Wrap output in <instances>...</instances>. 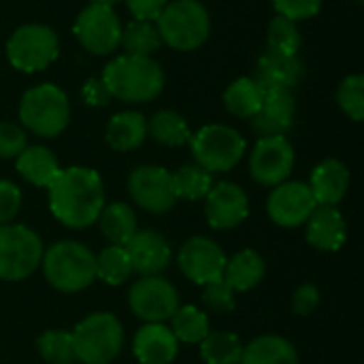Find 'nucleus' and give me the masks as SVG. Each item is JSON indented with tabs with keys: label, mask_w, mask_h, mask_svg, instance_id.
Wrapping results in <instances>:
<instances>
[{
	"label": "nucleus",
	"mask_w": 364,
	"mask_h": 364,
	"mask_svg": "<svg viewBox=\"0 0 364 364\" xmlns=\"http://www.w3.org/2000/svg\"><path fill=\"white\" fill-rule=\"evenodd\" d=\"M51 215L66 228L85 230L107 205L102 177L87 166L62 168L47 188Z\"/></svg>",
	"instance_id": "nucleus-1"
},
{
	"label": "nucleus",
	"mask_w": 364,
	"mask_h": 364,
	"mask_svg": "<svg viewBox=\"0 0 364 364\" xmlns=\"http://www.w3.org/2000/svg\"><path fill=\"white\" fill-rule=\"evenodd\" d=\"M111 94L122 102L139 105L156 100L164 90V70L151 58L119 55L111 60L100 77Z\"/></svg>",
	"instance_id": "nucleus-2"
},
{
	"label": "nucleus",
	"mask_w": 364,
	"mask_h": 364,
	"mask_svg": "<svg viewBox=\"0 0 364 364\" xmlns=\"http://www.w3.org/2000/svg\"><path fill=\"white\" fill-rule=\"evenodd\" d=\"M43 275L51 288L75 294L96 282V254L79 241H58L43 252Z\"/></svg>",
	"instance_id": "nucleus-3"
},
{
	"label": "nucleus",
	"mask_w": 364,
	"mask_h": 364,
	"mask_svg": "<svg viewBox=\"0 0 364 364\" xmlns=\"http://www.w3.org/2000/svg\"><path fill=\"white\" fill-rule=\"evenodd\" d=\"M19 122L23 130H30L43 139L62 134L70 122L68 96L53 83L30 87L19 100Z\"/></svg>",
	"instance_id": "nucleus-4"
},
{
	"label": "nucleus",
	"mask_w": 364,
	"mask_h": 364,
	"mask_svg": "<svg viewBox=\"0 0 364 364\" xmlns=\"http://www.w3.org/2000/svg\"><path fill=\"white\" fill-rule=\"evenodd\" d=\"M160 38L175 51H194L209 38L211 17L198 0H173L156 21Z\"/></svg>",
	"instance_id": "nucleus-5"
},
{
	"label": "nucleus",
	"mask_w": 364,
	"mask_h": 364,
	"mask_svg": "<svg viewBox=\"0 0 364 364\" xmlns=\"http://www.w3.org/2000/svg\"><path fill=\"white\" fill-rule=\"evenodd\" d=\"M70 335L77 363L81 364L113 363L124 348V326L109 311L85 316Z\"/></svg>",
	"instance_id": "nucleus-6"
},
{
	"label": "nucleus",
	"mask_w": 364,
	"mask_h": 364,
	"mask_svg": "<svg viewBox=\"0 0 364 364\" xmlns=\"http://www.w3.org/2000/svg\"><path fill=\"white\" fill-rule=\"evenodd\" d=\"M194 162L207 173H228L245 156V139L226 124H207L190 136Z\"/></svg>",
	"instance_id": "nucleus-7"
},
{
	"label": "nucleus",
	"mask_w": 364,
	"mask_h": 364,
	"mask_svg": "<svg viewBox=\"0 0 364 364\" xmlns=\"http://www.w3.org/2000/svg\"><path fill=\"white\" fill-rule=\"evenodd\" d=\"M41 237L23 224H0V282L28 279L43 260Z\"/></svg>",
	"instance_id": "nucleus-8"
},
{
	"label": "nucleus",
	"mask_w": 364,
	"mask_h": 364,
	"mask_svg": "<svg viewBox=\"0 0 364 364\" xmlns=\"http://www.w3.org/2000/svg\"><path fill=\"white\" fill-rule=\"evenodd\" d=\"M60 53L58 34L45 23L19 26L6 41V58L15 70L41 73L55 62Z\"/></svg>",
	"instance_id": "nucleus-9"
},
{
	"label": "nucleus",
	"mask_w": 364,
	"mask_h": 364,
	"mask_svg": "<svg viewBox=\"0 0 364 364\" xmlns=\"http://www.w3.org/2000/svg\"><path fill=\"white\" fill-rule=\"evenodd\" d=\"M130 311L145 324L166 322L181 307L177 288L162 275L139 277L128 290Z\"/></svg>",
	"instance_id": "nucleus-10"
},
{
	"label": "nucleus",
	"mask_w": 364,
	"mask_h": 364,
	"mask_svg": "<svg viewBox=\"0 0 364 364\" xmlns=\"http://www.w3.org/2000/svg\"><path fill=\"white\" fill-rule=\"evenodd\" d=\"M122 28L124 26L113 6L90 2V6L79 13L73 32L85 51L94 55H109L119 47Z\"/></svg>",
	"instance_id": "nucleus-11"
},
{
	"label": "nucleus",
	"mask_w": 364,
	"mask_h": 364,
	"mask_svg": "<svg viewBox=\"0 0 364 364\" xmlns=\"http://www.w3.org/2000/svg\"><path fill=\"white\" fill-rule=\"evenodd\" d=\"M126 188L130 198L136 203V207L154 215L168 213L177 203L175 188H173V173H168L162 166L145 164L134 168L128 177Z\"/></svg>",
	"instance_id": "nucleus-12"
},
{
	"label": "nucleus",
	"mask_w": 364,
	"mask_h": 364,
	"mask_svg": "<svg viewBox=\"0 0 364 364\" xmlns=\"http://www.w3.org/2000/svg\"><path fill=\"white\" fill-rule=\"evenodd\" d=\"M294 147L286 136H262L250 156V175L256 183L275 188L292 175Z\"/></svg>",
	"instance_id": "nucleus-13"
},
{
	"label": "nucleus",
	"mask_w": 364,
	"mask_h": 364,
	"mask_svg": "<svg viewBox=\"0 0 364 364\" xmlns=\"http://www.w3.org/2000/svg\"><path fill=\"white\" fill-rule=\"evenodd\" d=\"M224 250L209 237H190L177 252L179 271L198 286H207L211 282L222 279L226 267Z\"/></svg>",
	"instance_id": "nucleus-14"
},
{
	"label": "nucleus",
	"mask_w": 364,
	"mask_h": 364,
	"mask_svg": "<svg viewBox=\"0 0 364 364\" xmlns=\"http://www.w3.org/2000/svg\"><path fill=\"white\" fill-rule=\"evenodd\" d=\"M318 207L311 190L303 181H284L275 186L267 198V213L279 228L305 226L311 211Z\"/></svg>",
	"instance_id": "nucleus-15"
},
{
	"label": "nucleus",
	"mask_w": 364,
	"mask_h": 364,
	"mask_svg": "<svg viewBox=\"0 0 364 364\" xmlns=\"http://www.w3.org/2000/svg\"><path fill=\"white\" fill-rule=\"evenodd\" d=\"M205 200V220L213 230H232L250 215V198L245 190L232 181L213 183Z\"/></svg>",
	"instance_id": "nucleus-16"
},
{
	"label": "nucleus",
	"mask_w": 364,
	"mask_h": 364,
	"mask_svg": "<svg viewBox=\"0 0 364 364\" xmlns=\"http://www.w3.org/2000/svg\"><path fill=\"white\" fill-rule=\"evenodd\" d=\"M132 264V271L139 277H151V275H162L173 260V250L171 243L166 241L164 235L156 230H136V235L124 245Z\"/></svg>",
	"instance_id": "nucleus-17"
},
{
	"label": "nucleus",
	"mask_w": 364,
	"mask_h": 364,
	"mask_svg": "<svg viewBox=\"0 0 364 364\" xmlns=\"http://www.w3.org/2000/svg\"><path fill=\"white\" fill-rule=\"evenodd\" d=\"M296 115L292 90H264L262 107L252 117V128L262 136H286Z\"/></svg>",
	"instance_id": "nucleus-18"
},
{
	"label": "nucleus",
	"mask_w": 364,
	"mask_h": 364,
	"mask_svg": "<svg viewBox=\"0 0 364 364\" xmlns=\"http://www.w3.org/2000/svg\"><path fill=\"white\" fill-rule=\"evenodd\" d=\"M305 239L318 252H339L348 239V228L337 207L318 205L305 222Z\"/></svg>",
	"instance_id": "nucleus-19"
},
{
	"label": "nucleus",
	"mask_w": 364,
	"mask_h": 364,
	"mask_svg": "<svg viewBox=\"0 0 364 364\" xmlns=\"http://www.w3.org/2000/svg\"><path fill=\"white\" fill-rule=\"evenodd\" d=\"M132 352L141 364H173L179 354V341L164 322H154L134 333Z\"/></svg>",
	"instance_id": "nucleus-20"
},
{
	"label": "nucleus",
	"mask_w": 364,
	"mask_h": 364,
	"mask_svg": "<svg viewBox=\"0 0 364 364\" xmlns=\"http://www.w3.org/2000/svg\"><path fill=\"white\" fill-rule=\"evenodd\" d=\"M307 186L318 205L337 207L350 190V168L337 158H326L311 171Z\"/></svg>",
	"instance_id": "nucleus-21"
},
{
	"label": "nucleus",
	"mask_w": 364,
	"mask_h": 364,
	"mask_svg": "<svg viewBox=\"0 0 364 364\" xmlns=\"http://www.w3.org/2000/svg\"><path fill=\"white\" fill-rule=\"evenodd\" d=\"M303 79V64L299 55L267 49L256 68V81L262 90H292Z\"/></svg>",
	"instance_id": "nucleus-22"
},
{
	"label": "nucleus",
	"mask_w": 364,
	"mask_h": 364,
	"mask_svg": "<svg viewBox=\"0 0 364 364\" xmlns=\"http://www.w3.org/2000/svg\"><path fill=\"white\" fill-rule=\"evenodd\" d=\"M264 275H267L264 258L256 250H241L226 260L222 279L235 292H250L258 284H262Z\"/></svg>",
	"instance_id": "nucleus-23"
},
{
	"label": "nucleus",
	"mask_w": 364,
	"mask_h": 364,
	"mask_svg": "<svg viewBox=\"0 0 364 364\" xmlns=\"http://www.w3.org/2000/svg\"><path fill=\"white\" fill-rule=\"evenodd\" d=\"M15 168L28 183L36 188H49L62 171L53 151L43 145H28L15 158Z\"/></svg>",
	"instance_id": "nucleus-24"
},
{
	"label": "nucleus",
	"mask_w": 364,
	"mask_h": 364,
	"mask_svg": "<svg viewBox=\"0 0 364 364\" xmlns=\"http://www.w3.org/2000/svg\"><path fill=\"white\" fill-rule=\"evenodd\" d=\"M107 143L115 151H134L147 139V119L139 111H122L115 113L107 126L105 134Z\"/></svg>",
	"instance_id": "nucleus-25"
},
{
	"label": "nucleus",
	"mask_w": 364,
	"mask_h": 364,
	"mask_svg": "<svg viewBox=\"0 0 364 364\" xmlns=\"http://www.w3.org/2000/svg\"><path fill=\"white\" fill-rule=\"evenodd\" d=\"M239 364H299V352L286 337L260 335L243 346Z\"/></svg>",
	"instance_id": "nucleus-26"
},
{
	"label": "nucleus",
	"mask_w": 364,
	"mask_h": 364,
	"mask_svg": "<svg viewBox=\"0 0 364 364\" xmlns=\"http://www.w3.org/2000/svg\"><path fill=\"white\" fill-rule=\"evenodd\" d=\"M96 222H98V228H100L102 237L111 245H122L124 247L139 230L134 209L130 205H126V203H119V200L105 205Z\"/></svg>",
	"instance_id": "nucleus-27"
},
{
	"label": "nucleus",
	"mask_w": 364,
	"mask_h": 364,
	"mask_svg": "<svg viewBox=\"0 0 364 364\" xmlns=\"http://www.w3.org/2000/svg\"><path fill=\"white\" fill-rule=\"evenodd\" d=\"M264 90L256 79L241 77L235 79L224 92V107L239 119H252L262 107Z\"/></svg>",
	"instance_id": "nucleus-28"
},
{
	"label": "nucleus",
	"mask_w": 364,
	"mask_h": 364,
	"mask_svg": "<svg viewBox=\"0 0 364 364\" xmlns=\"http://www.w3.org/2000/svg\"><path fill=\"white\" fill-rule=\"evenodd\" d=\"M147 134L164 147H181L190 143V126L177 111H158L147 122Z\"/></svg>",
	"instance_id": "nucleus-29"
},
{
	"label": "nucleus",
	"mask_w": 364,
	"mask_h": 364,
	"mask_svg": "<svg viewBox=\"0 0 364 364\" xmlns=\"http://www.w3.org/2000/svg\"><path fill=\"white\" fill-rule=\"evenodd\" d=\"M198 346L205 364H239L243 354L241 339L228 331H209Z\"/></svg>",
	"instance_id": "nucleus-30"
},
{
	"label": "nucleus",
	"mask_w": 364,
	"mask_h": 364,
	"mask_svg": "<svg viewBox=\"0 0 364 364\" xmlns=\"http://www.w3.org/2000/svg\"><path fill=\"white\" fill-rule=\"evenodd\" d=\"M162 45L160 32L156 23L151 21H136L132 19L126 28H122V38L119 47L126 49V55H141V58H151Z\"/></svg>",
	"instance_id": "nucleus-31"
},
{
	"label": "nucleus",
	"mask_w": 364,
	"mask_h": 364,
	"mask_svg": "<svg viewBox=\"0 0 364 364\" xmlns=\"http://www.w3.org/2000/svg\"><path fill=\"white\" fill-rule=\"evenodd\" d=\"M168 328L173 331V335H175V339L179 343H190V346L200 343L209 335V331H211L207 314L200 311V309H196L194 305L179 307L173 314Z\"/></svg>",
	"instance_id": "nucleus-32"
},
{
	"label": "nucleus",
	"mask_w": 364,
	"mask_h": 364,
	"mask_svg": "<svg viewBox=\"0 0 364 364\" xmlns=\"http://www.w3.org/2000/svg\"><path fill=\"white\" fill-rule=\"evenodd\" d=\"M134 275L126 247L109 245L96 256V279H102L107 286H124Z\"/></svg>",
	"instance_id": "nucleus-33"
},
{
	"label": "nucleus",
	"mask_w": 364,
	"mask_h": 364,
	"mask_svg": "<svg viewBox=\"0 0 364 364\" xmlns=\"http://www.w3.org/2000/svg\"><path fill=\"white\" fill-rule=\"evenodd\" d=\"M173 188H175V196L177 200H203L209 190L213 188V175L207 173L203 166L194 164H186L181 166L177 173H173Z\"/></svg>",
	"instance_id": "nucleus-34"
},
{
	"label": "nucleus",
	"mask_w": 364,
	"mask_h": 364,
	"mask_svg": "<svg viewBox=\"0 0 364 364\" xmlns=\"http://www.w3.org/2000/svg\"><path fill=\"white\" fill-rule=\"evenodd\" d=\"M36 352L47 364H75V346L68 331H45L36 339Z\"/></svg>",
	"instance_id": "nucleus-35"
},
{
	"label": "nucleus",
	"mask_w": 364,
	"mask_h": 364,
	"mask_svg": "<svg viewBox=\"0 0 364 364\" xmlns=\"http://www.w3.org/2000/svg\"><path fill=\"white\" fill-rule=\"evenodd\" d=\"M267 43H269V49L273 51L296 55L301 47V32L296 28V21L284 15H275L267 30Z\"/></svg>",
	"instance_id": "nucleus-36"
},
{
	"label": "nucleus",
	"mask_w": 364,
	"mask_h": 364,
	"mask_svg": "<svg viewBox=\"0 0 364 364\" xmlns=\"http://www.w3.org/2000/svg\"><path fill=\"white\" fill-rule=\"evenodd\" d=\"M337 105L341 111L354 119L363 122L364 119V77L363 75H350L346 77L339 87H337Z\"/></svg>",
	"instance_id": "nucleus-37"
},
{
	"label": "nucleus",
	"mask_w": 364,
	"mask_h": 364,
	"mask_svg": "<svg viewBox=\"0 0 364 364\" xmlns=\"http://www.w3.org/2000/svg\"><path fill=\"white\" fill-rule=\"evenodd\" d=\"M235 290L224 282H211L207 286H203V305L213 311V314H232L237 309V299H235Z\"/></svg>",
	"instance_id": "nucleus-38"
},
{
	"label": "nucleus",
	"mask_w": 364,
	"mask_h": 364,
	"mask_svg": "<svg viewBox=\"0 0 364 364\" xmlns=\"http://www.w3.org/2000/svg\"><path fill=\"white\" fill-rule=\"evenodd\" d=\"M28 147V134L19 124L0 122V160L17 158Z\"/></svg>",
	"instance_id": "nucleus-39"
},
{
	"label": "nucleus",
	"mask_w": 364,
	"mask_h": 364,
	"mask_svg": "<svg viewBox=\"0 0 364 364\" xmlns=\"http://www.w3.org/2000/svg\"><path fill=\"white\" fill-rule=\"evenodd\" d=\"M324 0H273L277 15H284L292 21H303L316 17Z\"/></svg>",
	"instance_id": "nucleus-40"
},
{
	"label": "nucleus",
	"mask_w": 364,
	"mask_h": 364,
	"mask_svg": "<svg viewBox=\"0 0 364 364\" xmlns=\"http://www.w3.org/2000/svg\"><path fill=\"white\" fill-rule=\"evenodd\" d=\"M21 200V190L9 179H0V224H11L15 220Z\"/></svg>",
	"instance_id": "nucleus-41"
},
{
	"label": "nucleus",
	"mask_w": 364,
	"mask_h": 364,
	"mask_svg": "<svg viewBox=\"0 0 364 364\" xmlns=\"http://www.w3.org/2000/svg\"><path fill=\"white\" fill-rule=\"evenodd\" d=\"M320 299H322V296H320L318 286H314V284H303V286H299V288L294 290L292 301H290V309H292L294 316L307 318V316H311V314L318 309Z\"/></svg>",
	"instance_id": "nucleus-42"
},
{
	"label": "nucleus",
	"mask_w": 364,
	"mask_h": 364,
	"mask_svg": "<svg viewBox=\"0 0 364 364\" xmlns=\"http://www.w3.org/2000/svg\"><path fill=\"white\" fill-rule=\"evenodd\" d=\"M166 4L168 0H126V6L136 21H151V23L158 21Z\"/></svg>",
	"instance_id": "nucleus-43"
},
{
	"label": "nucleus",
	"mask_w": 364,
	"mask_h": 364,
	"mask_svg": "<svg viewBox=\"0 0 364 364\" xmlns=\"http://www.w3.org/2000/svg\"><path fill=\"white\" fill-rule=\"evenodd\" d=\"M81 96H83L85 105H90V107H107L111 100V94L100 77L87 79L81 87Z\"/></svg>",
	"instance_id": "nucleus-44"
},
{
	"label": "nucleus",
	"mask_w": 364,
	"mask_h": 364,
	"mask_svg": "<svg viewBox=\"0 0 364 364\" xmlns=\"http://www.w3.org/2000/svg\"><path fill=\"white\" fill-rule=\"evenodd\" d=\"M92 4H107V6H113L115 2H119V0H90Z\"/></svg>",
	"instance_id": "nucleus-45"
},
{
	"label": "nucleus",
	"mask_w": 364,
	"mask_h": 364,
	"mask_svg": "<svg viewBox=\"0 0 364 364\" xmlns=\"http://www.w3.org/2000/svg\"><path fill=\"white\" fill-rule=\"evenodd\" d=\"M75 364H81V363H75Z\"/></svg>",
	"instance_id": "nucleus-46"
}]
</instances>
